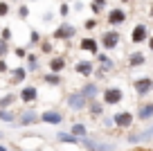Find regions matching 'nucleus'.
<instances>
[{
	"label": "nucleus",
	"instance_id": "nucleus-28",
	"mask_svg": "<svg viewBox=\"0 0 153 151\" xmlns=\"http://www.w3.org/2000/svg\"><path fill=\"white\" fill-rule=\"evenodd\" d=\"M9 14V5L7 2H0V16H7Z\"/></svg>",
	"mask_w": 153,
	"mask_h": 151
},
{
	"label": "nucleus",
	"instance_id": "nucleus-32",
	"mask_svg": "<svg viewBox=\"0 0 153 151\" xmlns=\"http://www.w3.org/2000/svg\"><path fill=\"white\" fill-rule=\"evenodd\" d=\"M29 38H32V43H38V41H41V38H38V32H32V34H29Z\"/></svg>",
	"mask_w": 153,
	"mask_h": 151
},
{
	"label": "nucleus",
	"instance_id": "nucleus-7",
	"mask_svg": "<svg viewBox=\"0 0 153 151\" xmlns=\"http://www.w3.org/2000/svg\"><path fill=\"white\" fill-rule=\"evenodd\" d=\"M101 43H104L106 50H110V47H115L117 43H120V34L117 32H106L104 36H101Z\"/></svg>",
	"mask_w": 153,
	"mask_h": 151
},
{
	"label": "nucleus",
	"instance_id": "nucleus-15",
	"mask_svg": "<svg viewBox=\"0 0 153 151\" xmlns=\"http://www.w3.org/2000/svg\"><path fill=\"white\" fill-rule=\"evenodd\" d=\"M56 138H59L61 142H68V144H81V138L72 135V133H59Z\"/></svg>",
	"mask_w": 153,
	"mask_h": 151
},
{
	"label": "nucleus",
	"instance_id": "nucleus-9",
	"mask_svg": "<svg viewBox=\"0 0 153 151\" xmlns=\"http://www.w3.org/2000/svg\"><path fill=\"white\" fill-rule=\"evenodd\" d=\"M36 97H38V90L34 88V86H25V88L20 90V99H23V102H34Z\"/></svg>",
	"mask_w": 153,
	"mask_h": 151
},
{
	"label": "nucleus",
	"instance_id": "nucleus-17",
	"mask_svg": "<svg viewBox=\"0 0 153 151\" xmlns=\"http://www.w3.org/2000/svg\"><path fill=\"white\" fill-rule=\"evenodd\" d=\"M137 117H140V120H151V117H153V104L142 106V108H140V113H137Z\"/></svg>",
	"mask_w": 153,
	"mask_h": 151
},
{
	"label": "nucleus",
	"instance_id": "nucleus-25",
	"mask_svg": "<svg viewBox=\"0 0 153 151\" xmlns=\"http://www.w3.org/2000/svg\"><path fill=\"white\" fill-rule=\"evenodd\" d=\"M0 120H5V122H14V113H7L5 108H0Z\"/></svg>",
	"mask_w": 153,
	"mask_h": 151
},
{
	"label": "nucleus",
	"instance_id": "nucleus-19",
	"mask_svg": "<svg viewBox=\"0 0 153 151\" xmlns=\"http://www.w3.org/2000/svg\"><path fill=\"white\" fill-rule=\"evenodd\" d=\"M149 138H153V126L146 129L144 133H140V135H131L128 140H131V142H142V140H149Z\"/></svg>",
	"mask_w": 153,
	"mask_h": 151
},
{
	"label": "nucleus",
	"instance_id": "nucleus-29",
	"mask_svg": "<svg viewBox=\"0 0 153 151\" xmlns=\"http://www.w3.org/2000/svg\"><path fill=\"white\" fill-rule=\"evenodd\" d=\"M5 52H7V41H5V38H0V57H2Z\"/></svg>",
	"mask_w": 153,
	"mask_h": 151
},
{
	"label": "nucleus",
	"instance_id": "nucleus-2",
	"mask_svg": "<svg viewBox=\"0 0 153 151\" xmlns=\"http://www.w3.org/2000/svg\"><path fill=\"white\" fill-rule=\"evenodd\" d=\"M122 90L120 88H108V90H104V104H110V106H115V104H120L122 102Z\"/></svg>",
	"mask_w": 153,
	"mask_h": 151
},
{
	"label": "nucleus",
	"instance_id": "nucleus-10",
	"mask_svg": "<svg viewBox=\"0 0 153 151\" xmlns=\"http://www.w3.org/2000/svg\"><path fill=\"white\" fill-rule=\"evenodd\" d=\"M79 93H81L83 97H86L88 102H90V99H95V97H97V93H99V88H97V84H86V86H83L81 90H79Z\"/></svg>",
	"mask_w": 153,
	"mask_h": 151
},
{
	"label": "nucleus",
	"instance_id": "nucleus-20",
	"mask_svg": "<svg viewBox=\"0 0 153 151\" xmlns=\"http://www.w3.org/2000/svg\"><path fill=\"white\" fill-rule=\"evenodd\" d=\"M72 135H76V138H88L86 124H74V126H72Z\"/></svg>",
	"mask_w": 153,
	"mask_h": 151
},
{
	"label": "nucleus",
	"instance_id": "nucleus-36",
	"mask_svg": "<svg viewBox=\"0 0 153 151\" xmlns=\"http://www.w3.org/2000/svg\"><path fill=\"white\" fill-rule=\"evenodd\" d=\"M0 151H7V147H2V144H0Z\"/></svg>",
	"mask_w": 153,
	"mask_h": 151
},
{
	"label": "nucleus",
	"instance_id": "nucleus-11",
	"mask_svg": "<svg viewBox=\"0 0 153 151\" xmlns=\"http://www.w3.org/2000/svg\"><path fill=\"white\" fill-rule=\"evenodd\" d=\"M131 41H133V43L146 41V25H137V27L133 29V36H131Z\"/></svg>",
	"mask_w": 153,
	"mask_h": 151
},
{
	"label": "nucleus",
	"instance_id": "nucleus-27",
	"mask_svg": "<svg viewBox=\"0 0 153 151\" xmlns=\"http://www.w3.org/2000/svg\"><path fill=\"white\" fill-rule=\"evenodd\" d=\"M90 113H92V115H101V113H104V111H101V104L92 102V106H90Z\"/></svg>",
	"mask_w": 153,
	"mask_h": 151
},
{
	"label": "nucleus",
	"instance_id": "nucleus-4",
	"mask_svg": "<svg viewBox=\"0 0 153 151\" xmlns=\"http://www.w3.org/2000/svg\"><path fill=\"white\" fill-rule=\"evenodd\" d=\"M113 122L117 124V126H122V129H128L131 124H133V115H131L128 111H122V113H117L113 117Z\"/></svg>",
	"mask_w": 153,
	"mask_h": 151
},
{
	"label": "nucleus",
	"instance_id": "nucleus-33",
	"mask_svg": "<svg viewBox=\"0 0 153 151\" xmlns=\"http://www.w3.org/2000/svg\"><path fill=\"white\" fill-rule=\"evenodd\" d=\"M9 36H11L9 29H2V38H5V41H9Z\"/></svg>",
	"mask_w": 153,
	"mask_h": 151
},
{
	"label": "nucleus",
	"instance_id": "nucleus-37",
	"mask_svg": "<svg viewBox=\"0 0 153 151\" xmlns=\"http://www.w3.org/2000/svg\"><path fill=\"white\" fill-rule=\"evenodd\" d=\"M151 14H153V11H151Z\"/></svg>",
	"mask_w": 153,
	"mask_h": 151
},
{
	"label": "nucleus",
	"instance_id": "nucleus-6",
	"mask_svg": "<svg viewBox=\"0 0 153 151\" xmlns=\"http://www.w3.org/2000/svg\"><path fill=\"white\" fill-rule=\"evenodd\" d=\"M126 20V11L124 9H120V7H117V9H110L108 11V23L110 25H122Z\"/></svg>",
	"mask_w": 153,
	"mask_h": 151
},
{
	"label": "nucleus",
	"instance_id": "nucleus-1",
	"mask_svg": "<svg viewBox=\"0 0 153 151\" xmlns=\"http://www.w3.org/2000/svg\"><path fill=\"white\" fill-rule=\"evenodd\" d=\"M65 102H68V106H70L72 111H83V108L88 106V99L83 97L81 93H72V95H68Z\"/></svg>",
	"mask_w": 153,
	"mask_h": 151
},
{
	"label": "nucleus",
	"instance_id": "nucleus-13",
	"mask_svg": "<svg viewBox=\"0 0 153 151\" xmlns=\"http://www.w3.org/2000/svg\"><path fill=\"white\" fill-rule=\"evenodd\" d=\"M38 120V115L34 113V111H25L23 115H20V120H18V124H23V126H29V124H34Z\"/></svg>",
	"mask_w": 153,
	"mask_h": 151
},
{
	"label": "nucleus",
	"instance_id": "nucleus-24",
	"mask_svg": "<svg viewBox=\"0 0 153 151\" xmlns=\"http://www.w3.org/2000/svg\"><path fill=\"white\" fill-rule=\"evenodd\" d=\"M104 7H106V0H92V11L95 14H99Z\"/></svg>",
	"mask_w": 153,
	"mask_h": 151
},
{
	"label": "nucleus",
	"instance_id": "nucleus-35",
	"mask_svg": "<svg viewBox=\"0 0 153 151\" xmlns=\"http://www.w3.org/2000/svg\"><path fill=\"white\" fill-rule=\"evenodd\" d=\"M149 47H151V52H153V38H149Z\"/></svg>",
	"mask_w": 153,
	"mask_h": 151
},
{
	"label": "nucleus",
	"instance_id": "nucleus-22",
	"mask_svg": "<svg viewBox=\"0 0 153 151\" xmlns=\"http://www.w3.org/2000/svg\"><path fill=\"white\" fill-rule=\"evenodd\" d=\"M43 79H45V84H52V86H59V84H61V77H59L56 72H54V75H45Z\"/></svg>",
	"mask_w": 153,
	"mask_h": 151
},
{
	"label": "nucleus",
	"instance_id": "nucleus-34",
	"mask_svg": "<svg viewBox=\"0 0 153 151\" xmlns=\"http://www.w3.org/2000/svg\"><path fill=\"white\" fill-rule=\"evenodd\" d=\"M95 25H97V20H88V23H86V29H92Z\"/></svg>",
	"mask_w": 153,
	"mask_h": 151
},
{
	"label": "nucleus",
	"instance_id": "nucleus-30",
	"mask_svg": "<svg viewBox=\"0 0 153 151\" xmlns=\"http://www.w3.org/2000/svg\"><path fill=\"white\" fill-rule=\"evenodd\" d=\"M68 14H70V5L63 2V5H61V16H68Z\"/></svg>",
	"mask_w": 153,
	"mask_h": 151
},
{
	"label": "nucleus",
	"instance_id": "nucleus-21",
	"mask_svg": "<svg viewBox=\"0 0 153 151\" xmlns=\"http://www.w3.org/2000/svg\"><path fill=\"white\" fill-rule=\"evenodd\" d=\"M128 63H131V66H142V63H144V54H142V52H135V54H131Z\"/></svg>",
	"mask_w": 153,
	"mask_h": 151
},
{
	"label": "nucleus",
	"instance_id": "nucleus-26",
	"mask_svg": "<svg viewBox=\"0 0 153 151\" xmlns=\"http://www.w3.org/2000/svg\"><path fill=\"white\" fill-rule=\"evenodd\" d=\"M11 102H14V95H7V97H2V99H0V108H7Z\"/></svg>",
	"mask_w": 153,
	"mask_h": 151
},
{
	"label": "nucleus",
	"instance_id": "nucleus-8",
	"mask_svg": "<svg viewBox=\"0 0 153 151\" xmlns=\"http://www.w3.org/2000/svg\"><path fill=\"white\" fill-rule=\"evenodd\" d=\"M41 120H43V122H48V124H61V122H63V115L56 113V111H45V113L41 115Z\"/></svg>",
	"mask_w": 153,
	"mask_h": 151
},
{
	"label": "nucleus",
	"instance_id": "nucleus-18",
	"mask_svg": "<svg viewBox=\"0 0 153 151\" xmlns=\"http://www.w3.org/2000/svg\"><path fill=\"white\" fill-rule=\"evenodd\" d=\"M81 50H88V52L95 54L97 52V41H95V38H83V41H81Z\"/></svg>",
	"mask_w": 153,
	"mask_h": 151
},
{
	"label": "nucleus",
	"instance_id": "nucleus-16",
	"mask_svg": "<svg viewBox=\"0 0 153 151\" xmlns=\"http://www.w3.org/2000/svg\"><path fill=\"white\" fill-rule=\"evenodd\" d=\"M25 77H27V70L16 68V70L11 72V84H20V81H25Z\"/></svg>",
	"mask_w": 153,
	"mask_h": 151
},
{
	"label": "nucleus",
	"instance_id": "nucleus-3",
	"mask_svg": "<svg viewBox=\"0 0 153 151\" xmlns=\"http://www.w3.org/2000/svg\"><path fill=\"white\" fill-rule=\"evenodd\" d=\"M74 32H76V29L72 27V25L61 23V25H59V29L54 32V38H61V41H65V38H72V36H74Z\"/></svg>",
	"mask_w": 153,
	"mask_h": 151
},
{
	"label": "nucleus",
	"instance_id": "nucleus-23",
	"mask_svg": "<svg viewBox=\"0 0 153 151\" xmlns=\"http://www.w3.org/2000/svg\"><path fill=\"white\" fill-rule=\"evenodd\" d=\"M27 68H29V70H36V68H38L36 54H27Z\"/></svg>",
	"mask_w": 153,
	"mask_h": 151
},
{
	"label": "nucleus",
	"instance_id": "nucleus-31",
	"mask_svg": "<svg viewBox=\"0 0 153 151\" xmlns=\"http://www.w3.org/2000/svg\"><path fill=\"white\" fill-rule=\"evenodd\" d=\"M18 14H20V18H27V7H20V9H18Z\"/></svg>",
	"mask_w": 153,
	"mask_h": 151
},
{
	"label": "nucleus",
	"instance_id": "nucleus-12",
	"mask_svg": "<svg viewBox=\"0 0 153 151\" xmlns=\"http://www.w3.org/2000/svg\"><path fill=\"white\" fill-rule=\"evenodd\" d=\"M74 70H76V75L88 77V75H92V63H90V61H79V63L74 66Z\"/></svg>",
	"mask_w": 153,
	"mask_h": 151
},
{
	"label": "nucleus",
	"instance_id": "nucleus-5",
	"mask_svg": "<svg viewBox=\"0 0 153 151\" xmlns=\"http://www.w3.org/2000/svg\"><path fill=\"white\" fill-rule=\"evenodd\" d=\"M151 88H153V81L149 79V77H144V79H137V81H135V90H137L140 97L149 95V93H151Z\"/></svg>",
	"mask_w": 153,
	"mask_h": 151
},
{
	"label": "nucleus",
	"instance_id": "nucleus-14",
	"mask_svg": "<svg viewBox=\"0 0 153 151\" xmlns=\"http://www.w3.org/2000/svg\"><path fill=\"white\" fill-rule=\"evenodd\" d=\"M63 68H65V59H63V57L50 59V70H52V72H61Z\"/></svg>",
	"mask_w": 153,
	"mask_h": 151
}]
</instances>
